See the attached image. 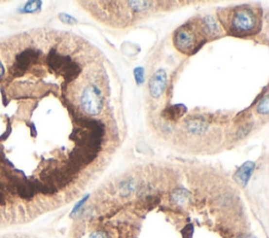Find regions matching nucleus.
I'll use <instances>...</instances> for the list:
<instances>
[{"label":"nucleus","mask_w":269,"mask_h":238,"mask_svg":"<svg viewBox=\"0 0 269 238\" xmlns=\"http://www.w3.org/2000/svg\"><path fill=\"white\" fill-rule=\"evenodd\" d=\"M136 189V183L134 180H128L123 182L120 186V194L122 196H127L129 194H132Z\"/></svg>","instance_id":"9"},{"label":"nucleus","mask_w":269,"mask_h":238,"mask_svg":"<svg viewBox=\"0 0 269 238\" xmlns=\"http://www.w3.org/2000/svg\"><path fill=\"white\" fill-rule=\"evenodd\" d=\"M184 107L183 106H173L172 108H169L168 110V118L172 119V120H176L182 116L183 112H184Z\"/></svg>","instance_id":"10"},{"label":"nucleus","mask_w":269,"mask_h":238,"mask_svg":"<svg viewBox=\"0 0 269 238\" xmlns=\"http://www.w3.org/2000/svg\"><path fill=\"white\" fill-rule=\"evenodd\" d=\"M227 26L229 35L235 37L252 36L261 30L262 19L259 8L251 5H240L226 10Z\"/></svg>","instance_id":"1"},{"label":"nucleus","mask_w":269,"mask_h":238,"mask_svg":"<svg viewBox=\"0 0 269 238\" xmlns=\"http://www.w3.org/2000/svg\"><path fill=\"white\" fill-rule=\"evenodd\" d=\"M60 19H61V20H62L64 23H71V24H73V23L76 22V20H75V19H74L73 17L70 16V15H67V14H61V15H60Z\"/></svg>","instance_id":"15"},{"label":"nucleus","mask_w":269,"mask_h":238,"mask_svg":"<svg viewBox=\"0 0 269 238\" xmlns=\"http://www.w3.org/2000/svg\"><path fill=\"white\" fill-rule=\"evenodd\" d=\"M253 163L251 162H247L241 168H239V170L235 172L234 174V178L235 181H237L241 186H246V184L248 183L249 178L251 176V173L253 171Z\"/></svg>","instance_id":"6"},{"label":"nucleus","mask_w":269,"mask_h":238,"mask_svg":"<svg viewBox=\"0 0 269 238\" xmlns=\"http://www.w3.org/2000/svg\"><path fill=\"white\" fill-rule=\"evenodd\" d=\"M208 127L206 122L200 120L198 118H192L186 121V128L194 135H200L204 132Z\"/></svg>","instance_id":"7"},{"label":"nucleus","mask_w":269,"mask_h":238,"mask_svg":"<svg viewBox=\"0 0 269 238\" xmlns=\"http://www.w3.org/2000/svg\"><path fill=\"white\" fill-rule=\"evenodd\" d=\"M268 97L265 96L262 100L260 101V103L258 104L257 106V111L261 115L267 116L268 115Z\"/></svg>","instance_id":"11"},{"label":"nucleus","mask_w":269,"mask_h":238,"mask_svg":"<svg viewBox=\"0 0 269 238\" xmlns=\"http://www.w3.org/2000/svg\"><path fill=\"white\" fill-rule=\"evenodd\" d=\"M41 2L40 1H31L29 3H27V5H24L23 8V12H27V13H32V12H35L38 10L39 6H40Z\"/></svg>","instance_id":"12"},{"label":"nucleus","mask_w":269,"mask_h":238,"mask_svg":"<svg viewBox=\"0 0 269 238\" xmlns=\"http://www.w3.org/2000/svg\"><path fill=\"white\" fill-rule=\"evenodd\" d=\"M189 193L184 189H178L172 194V200L178 204V206H184L187 203Z\"/></svg>","instance_id":"8"},{"label":"nucleus","mask_w":269,"mask_h":238,"mask_svg":"<svg viewBox=\"0 0 269 238\" xmlns=\"http://www.w3.org/2000/svg\"><path fill=\"white\" fill-rule=\"evenodd\" d=\"M206 39L200 21L188 22L175 32L174 44L183 54L193 55L204 44Z\"/></svg>","instance_id":"2"},{"label":"nucleus","mask_w":269,"mask_h":238,"mask_svg":"<svg viewBox=\"0 0 269 238\" xmlns=\"http://www.w3.org/2000/svg\"><path fill=\"white\" fill-rule=\"evenodd\" d=\"M134 76L138 84H142L144 82V69L142 68H137L134 70Z\"/></svg>","instance_id":"13"},{"label":"nucleus","mask_w":269,"mask_h":238,"mask_svg":"<svg viewBox=\"0 0 269 238\" xmlns=\"http://www.w3.org/2000/svg\"><path fill=\"white\" fill-rule=\"evenodd\" d=\"M238 238H254V237H252L251 235H242V236H240Z\"/></svg>","instance_id":"17"},{"label":"nucleus","mask_w":269,"mask_h":238,"mask_svg":"<svg viewBox=\"0 0 269 238\" xmlns=\"http://www.w3.org/2000/svg\"><path fill=\"white\" fill-rule=\"evenodd\" d=\"M39 57H40V52L34 49H28L21 51L20 54L16 56V62L13 64L10 69L11 75L15 77L22 76L33 64L38 61Z\"/></svg>","instance_id":"4"},{"label":"nucleus","mask_w":269,"mask_h":238,"mask_svg":"<svg viewBox=\"0 0 269 238\" xmlns=\"http://www.w3.org/2000/svg\"><path fill=\"white\" fill-rule=\"evenodd\" d=\"M89 238H109L108 234L103 232V231H95V232L91 233Z\"/></svg>","instance_id":"14"},{"label":"nucleus","mask_w":269,"mask_h":238,"mask_svg":"<svg viewBox=\"0 0 269 238\" xmlns=\"http://www.w3.org/2000/svg\"><path fill=\"white\" fill-rule=\"evenodd\" d=\"M78 105L85 117L99 116L106 103V98L103 97V90L97 82L89 81L78 91Z\"/></svg>","instance_id":"3"},{"label":"nucleus","mask_w":269,"mask_h":238,"mask_svg":"<svg viewBox=\"0 0 269 238\" xmlns=\"http://www.w3.org/2000/svg\"><path fill=\"white\" fill-rule=\"evenodd\" d=\"M3 72H4L3 66H2V64H0V77H1L3 75Z\"/></svg>","instance_id":"16"},{"label":"nucleus","mask_w":269,"mask_h":238,"mask_svg":"<svg viewBox=\"0 0 269 238\" xmlns=\"http://www.w3.org/2000/svg\"><path fill=\"white\" fill-rule=\"evenodd\" d=\"M167 85V75L164 69H159L152 76L148 83L149 94L154 99H159L164 94Z\"/></svg>","instance_id":"5"}]
</instances>
